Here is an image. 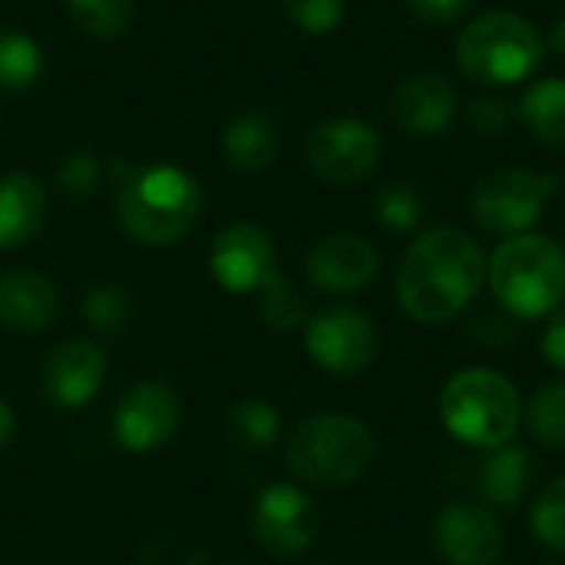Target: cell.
Listing matches in <instances>:
<instances>
[{
    "instance_id": "obj_1",
    "label": "cell",
    "mask_w": 565,
    "mask_h": 565,
    "mask_svg": "<svg viewBox=\"0 0 565 565\" xmlns=\"http://www.w3.org/2000/svg\"><path fill=\"white\" fill-rule=\"evenodd\" d=\"M487 262L480 242L457 225L420 232L394 275L401 311L417 324H447L460 318L487 285Z\"/></svg>"
},
{
    "instance_id": "obj_2",
    "label": "cell",
    "mask_w": 565,
    "mask_h": 565,
    "mask_svg": "<svg viewBox=\"0 0 565 565\" xmlns=\"http://www.w3.org/2000/svg\"><path fill=\"white\" fill-rule=\"evenodd\" d=\"M487 281L516 321L556 315L565 305V248L543 232L503 238L487 262Z\"/></svg>"
},
{
    "instance_id": "obj_3",
    "label": "cell",
    "mask_w": 565,
    "mask_h": 565,
    "mask_svg": "<svg viewBox=\"0 0 565 565\" xmlns=\"http://www.w3.org/2000/svg\"><path fill=\"white\" fill-rule=\"evenodd\" d=\"M116 215L122 232L149 248L175 245L202 215V189L179 166H146L122 175Z\"/></svg>"
},
{
    "instance_id": "obj_4",
    "label": "cell",
    "mask_w": 565,
    "mask_h": 565,
    "mask_svg": "<svg viewBox=\"0 0 565 565\" xmlns=\"http://www.w3.org/2000/svg\"><path fill=\"white\" fill-rule=\"evenodd\" d=\"M447 434L477 450H497L513 444L523 424V397L516 384L493 367L457 371L437 401Z\"/></svg>"
},
{
    "instance_id": "obj_5",
    "label": "cell",
    "mask_w": 565,
    "mask_h": 565,
    "mask_svg": "<svg viewBox=\"0 0 565 565\" xmlns=\"http://www.w3.org/2000/svg\"><path fill=\"white\" fill-rule=\"evenodd\" d=\"M285 457L301 483L318 490H341L371 470L377 444L364 420L348 414H318L298 424Z\"/></svg>"
},
{
    "instance_id": "obj_6",
    "label": "cell",
    "mask_w": 565,
    "mask_h": 565,
    "mask_svg": "<svg viewBox=\"0 0 565 565\" xmlns=\"http://www.w3.org/2000/svg\"><path fill=\"white\" fill-rule=\"evenodd\" d=\"M543 63V36L523 13L490 10L457 36V66L483 86H516Z\"/></svg>"
},
{
    "instance_id": "obj_7",
    "label": "cell",
    "mask_w": 565,
    "mask_h": 565,
    "mask_svg": "<svg viewBox=\"0 0 565 565\" xmlns=\"http://www.w3.org/2000/svg\"><path fill=\"white\" fill-rule=\"evenodd\" d=\"M556 192H559V179L553 172H536L526 166H500L477 182L470 195V215L483 232L513 238L533 232V225L543 218Z\"/></svg>"
},
{
    "instance_id": "obj_8",
    "label": "cell",
    "mask_w": 565,
    "mask_h": 565,
    "mask_svg": "<svg viewBox=\"0 0 565 565\" xmlns=\"http://www.w3.org/2000/svg\"><path fill=\"white\" fill-rule=\"evenodd\" d=\"M308 166L331 185H358L381 162V136L358 116H334L311 129L305 142Z\"/></svg>"
},
{
    "instance_id": "obj_9",
    "label": "cell",
    "mask_w": 565,
    "mask_h": 565,
    "mask_svg": "<svg viewBox=\"0 0 565 565\" xmlns=\"http://www.w3.org/2000/svg\"><path fill=\"white\" fill-rule=\"evenodd\" d=\"M305 351L331 374H361L377 354V328L364 311L331 305L305 321Z\"/></svg>"
},
{
    "instance_id": "obj_10",
    "label": "cell",
    "mask_w": 565,
    "mask_h": 565,
    "mask_svg": "<svg viewBox=\"0 0 565 565\" xmlns=\"http://www.w3.org/2000/svg\"><path fill=\"white\" fill-rule=\"evenodd\" d=\"M179 424H182V401L162 381L132 384L113 411L116 444L129 454H149L169 444Z\"/></svg>"
},
{
    "instance_id": "obj_11",
    "label": "cell",
    "mask_w": 565,
    "mask_h": 565,
    "mask_svg": "<svg viewBox=\"0 0 565 565\" xmlns=\"http://www.w3.org/2000/svg\"><path fill=\"white\" fill-rule=\"evenodd\" d=\"M209 268L225 291H262L278 275L275 242L252 222H232L215 235Z\"/></svg>"
},
{
    "instance_id": "obj_12",
    "label": "cell",
    "mask_w": 565,
    "mask_h": 565,
    "mask_svg": "<svg viewBox=\"0 0 565 565\" xmlns=\"http://www.w3.org/2000/svg\"><path fill=\"white\" fill-rule=\"evenodd\" d=\"M252 530L258 546L271 556H298L318 536V513L305 490L291 483H271L255 500Z\"/></svg>"
},
{
    "instance_id": "obj_13",
    "label": "cell",
    "mask_w": 565,
    "mask_h": 565,
    "mask_svg": "<svg viewBox=\"0 0 565 565\" xmlns=\"http://www.w3.org/2000/svg\"><path fill=\"white\" fill-rule=\"evenodd\" d=\"M434 546L447 565H497L503 556L507 536L483 503H447L434 520Z\"/></svg>"
},
{
    "instance_id": "obj_14",
    "label": "cell",
    "mask_w": 565,
    "mask_h": 565,
    "mask_svg": "<svg viewBox=\"0 0 565 565\" xmlns=\"http://www.w3.org/2000/svg\"><path fill=\"white\" fill-rule=\"evenodd\" d=\"M377 248L358 232L324 235L305 262L308 281L324 295H358L377 278Z\"/></svg>"
},
{
    "instance_id": "obj_15",
    "label": "cell",
    "mask_w": 565,
    "mask_h": 565,
    "mask_svg": "<svg viewBox=\"0 0 565 565\" xmlns=\"http://www.w3.org/2000/svg\"><path fill=\"white\" fill-rule=\"evenodd\" d=\"M106 371H109V358L96 341L70 338V341H60L46 354L43 391L56 407L76 411V407H86L99 394Z\"/></svg>"
},
{
    "instance_id": "obj_16",
    "label": "cell",
    "mask_w": 565,
    "mask_h": 565,
    "mask_svg": "<svg viewBox=\"0 0 565 565\" xmlns=\"http://www.w3.org/2000/svg\"><path fill=\"white\" fill-rule=\"evenodd\" d=\"M460 99L447 76L440 73H414L397 83L391 93V119L414 139L444 136L457 119Z\"/></svg>"
},
{
    "instance_id": "obj_17",
    "label": "cell",
    "mask_w": 565,
    "mask_h": 565,
    "mask_svg": "<svg viewBox=\"0 0 565 565\" xmlns=\"http://www.w3.org/2000/svg\"><path fill=\"white\" fill-rule=\"evenodd\" d=\"M60 295L33 268H13L0 278V324L17 334H40L56 321Z\"/></svg>"
},
{
    "instance_id": "obj_18",
    "label": "cell",
    "mask_w": 565,
    "mask_h": 565,
    "mask_svg": "<svg viewBox=\"0 0 565 565\" xmlns=\"http://www.w3.org/2000/svg\"><path fill=\"white\" fill-rule=\"evenodd\" d=\"M46 222V189L30 172L0 175V248H23Z\"/></svg>"
},
{
    "instance_id": "obj_19",
    "label": "cell",
    "mask_w": 565,
    "mask_h": 565,
    "mask_svg": "<svg viewBox=\"0 0 565 565\" xmlns=\"http://www.w3.org/2000/svg\"><path fill=\"white\" fill-rule=\"evenodd\" d=\"M533 483V454L520 444H503L480 463V497L490 507H516Z\"/></svg>"
},
{
    "instance_id": "obj_20",
    "label": "cell",
    "mask_w": 565,
    "mask_h": 565,
    "mask_svg": "<svg viewBox=\"0 0 565 565\" xmlns=\"http://www.w3.org/2000/svg\"><path fill=\"white\" fill-rule=\"evenodd\" d=\"M222 149L238 172H262L278 156V129L265 113H242L225 126Z\"/></svg>"
},
{
    "instance_id": "obj_21",
    "label": "cell",
    "mask_w": 565,
    "mask_h": 565,
    "mask_svg": "<svg viewBox=\"0 0 565 565\" xmlns=\"http://www.w3.org/2000/svg\"><path fill=\"white\" fill-rule=\"evenodd\" d=\"M520 122L530 129L533 139H540L543 146L565 149V79L563 76H546L536 79L520 106H516Z\"/></svg>"
},
{
    "instance_id": "obj_22",
    "label": "cell",
    "mask_w": 565,
    "mask_h": 565,
    "mask_svg": "<svg viewBox=\"0 0 565 565\" xmlns=\"http://www.w3.org/2000/svg\"><path fill=\"white\" fill-rule=\"evenodd\" d=\"M523 420L536 444L565 450V381H550L523 404Z\"/></svg>"
},
{
    "instance_id": "obj_23",
    "label": "cell",
    "mask_w": 565,
    "mask_h": 565,
    "mask_svg": "<svg viewBox=\"0 0 565 565\" xmlns=\"http://www.w3.org/2000/svg\"><path fill=\"white\" fill-rule=\"evenodd\" d=\"M225 427H228L232 440H238L242 447L262 450V447H271L278 440V434H281V414H278L275 404L258 401V397H248V401H238L228 411Z\"/></svg>"
},
{
    "instance_id": "obj_24",
    "label": "cell",
    "mask_w": 565,
    "mask_h": 565,
    "mask_svg": "<svg viewBox=\"0 0 565 565\" xmlns=\"http://www.w3.org/2000/svg\"><path fill=\"white\" fill-rule=\"evenodd\" d=\"M43 73V53L36 40L17 30H0V86L26 89Z\"/></svg>"
},
{
    "instance_id": "obj_25",
    "label": "cell",
    "mask_w": 565,
    "mask_h": 565,
    "mask_svg": "<svg viewBox=\"0 0 565 565\" xmlns=\"http://www.w3.org/2000/svg\"><path fill=\"white\" fill-rule=\"evenodd\" d=\"M374 215L391 232H414L424 218V195L414 182H387L374 195Z\"/></svg>"
},
{
    "instance_id": "obj_26",
    "label": "cell",
    "mask_w": 565,
    "mask_h": 565,
    "mask_svg": "<svg viewBox=\"0 0 565 565\" xmlns=\"http://www.w3.org/2000/svg\"><path fill=\"white\" fill-rule=\"evenodd\" d=\"M530 530L546 550L565 556V477L550 480L536 493L530 510Z\"/></svg>"
},
{
    "instance_id": "obj_27",
    "label": "cell",
    "mask_w": 565,
    "mask_h": 565,
    "mask_svg": "<svg viewBox=\"0 0 565 565\" xmlns=\"http://www.w3.org/2000/svg\"><path fill=\"white\" fill-rule=\"evenodd\" d=\"M73 23L93 36H116L129 26L136 0H66Z\"/></svg>"
},
{
    "instance_id": "obj_28",
    "label": "cell",
    "mask_w": 565,
    "mask_h": 565,
    "mask_svg": "<svg viewBox=\"0 0 565 565\" xmlns=\"http://www.w3.org/2000/svg\"><path fill=\"white\" fill-rule=\"evenodd\" d=\"M258 301V315L271 331H295L305 324V298L285 281V275L278 271L262 291Z\"/></svg>"
},
{
    "instance_id": "obj_29",
    "label": "cell",
    "mask_w": 565,
    "mask_h": 565,
    "mask_svg": "<svg viewBox=\"0 0 565 565\" xmlns=\"http://www.w3.org/2000/svg\"><path fill=\"white\" fill-rule=\"evenodd\" d=\"M83 315L93 331L119 334L129 321V298L119 285H96L83 301Z\"/></svg>"
},
{
    "instance_id": "obj_30",
    "label": "cell",
    "mask_w": 565,
    "mask_h": 565,
    "mask_svg": "<svg viewBox=\"0 0 565 565\" xmlns=\"http://www.w3.org/2000/svg\"><path fill=\"white\" fill-rule=\"evenodd\" d=\"M348 0H285V10L295 26L305 33H331L344 17Z\"/></svg>"
},
{
    "instance_id": "obj_31",
    "label": "cell",
    "mask_w": 565,
    "mask_h": 565,
    "mask_svg": "<svg viewBox=\"0 0 565 565\" xmlns=\"http://www.w3.org/2000/svg\"><path fill=\"white\" fill-rule=\"evenodd\" d=\"M99 179H103V162L93 152H73L60 166V189L70 199H89L99 189Z\"/></svg>"
},
{
    "instance_id": "obj_32",
    "label": "cell",
    "mask_w": 565,
    "mask_h": 565,
    "mask_svg": "<svg viewBox=\"0 0 565 565\" xmlns=\"http://www.w3.org/2000/svg\"><path fill=\"white\" fill-rule=\"evenodd\" d=\"M467 119L470 126L480 132V136H503L510 129V122L516 119V109L507 96L500 93H487V96H477L467 109Z\"/></svg>"
},
{
    "instance_id": "obj_33",
    "label": "cell",
    "mask_w": 565,
    "mask_h": 565,
    "mask_svg": "<svg viewBox=\"0 0 565 565\" xmlns=\"http://www.w3.org/2000/svg\"><path fill=\"white\" fill-rule=\"evenodd\" d=\"M470 3L473 0H404V7L414 17H420L427 23H437V26H447V23L460 20L470 10Z\"/></svg>"
},
{
    "instance_id": "obj_34",
    "label": "cell",
    "mask_w": 565,
    "mask_h": 565,
    "mask_svg": "<svg viewBox=\"0 0 565 565\" xmlns=\"http://www.w3.org/2000/svg\"><path fill=\"white\" fill-rule=\"evenodd\" d=\"M543 354L556 371H565V305L553 315V321L543 334Z\"/></svg>"
},
{
    "instance_id": "obj_35",
    "label": "cell",
    "mask_w": 565,
    "mask_h": 565,
    "mask_svg": "<svg viewBox=\"0 0 565 565\" xmlns=\"http://www.w3.org/2000/svg\"><path fill=\"white\" fill-rule=\"evenodd\" d=\"M13 434H17V417H13L10 404L0 397V450H7V447H10Z\"/></svg>"
},
{
    "instance_id": "obj_36",
    "label": "cell",
    "mask_w": 565,
    "mask_h": 565,
    "mask_svg": "<svg viewBox=\"0 0 565 565\" xmlns=\"http://www.w3.org/2000/svg\"><path fill=\"white\" fill-rule=\"evenodd\" d=\"M550 50L565 63V13L556 20V26L550 30Z\"/></svg>"
},
{
    "instance_id": "obj_37",
    "label": "cell",
    "mask_w": 565,
    "mask_h": 565,
    "mask_svg": "<svg viewBox=\"0 0 565 565\" xmlns=\"http://www.w3.org/2000/svg\"><path fill=\"white\" fill-rule=\"evenodd\" d=\"M311 565H334V563H311Z\"/></svg>"
},
{
    "instance_id": "obj_38",
    "label": "cell",
    "mask_w": 565,
    "mask_h": 565,
    "mask_svg": "<svg viewBox=\"0 0 565 565\" xmlns=\"http://www.w3.org/2000/svg\"><path fill=\"white\" fill-rule=\"evenodd\" d=\"M563 248H565V245H563Z\"/></svg>"
}]
</instances>
